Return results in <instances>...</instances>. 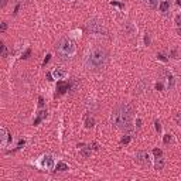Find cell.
<instances>
[{
    "label": "cell",
    "instance_id": "obj_1",
    "mask_svg": "<svg viewBox=\"0 0 181 181\" xmlns=\"http://www.w3.org/2000/svg\"><path fill=\"white\" fill-rule=\"evenodd\" d=\"M111 122L116 129L120 130H133V108L127 103L118 105L111 115Z\"/></svg>",
    "mask_w": 181,
    "mask_h": 181
},
{
    "label": "cell",
    "instance_id": "obj_2",
    "mask_svg": "<svg viewBox=\"0 0 181 181\" xmlns=\"http://www.w3.org/2000/svg\"><path fill=\"white\" fill-rule=\"evenodd\" d=\"M106 51L101 47H95L88 52L85 58V65L88 70H101L106 64Z\"/></svg>",
    "mask_w": 181,
    "mask_h": 181
},
{
    "label": "cell",
    "instance_id": "obj_3",
    "mask_svg": "<svg viewBox=\"0 0 181 181\" xmlns=\"http://www.w3.org/2000/svg\"><path fill=\"white\" fill-rule=\"evenodd\" d=\"M57 51H58V55L62 60H68V58H72L75 55L76 47L70 38H61L57 45Z\"/></svg>",
    "mask_w": 181,
    "mask_h": 181
},
{
    "label": "cell",
    "instance_id": "obj_4",
    "mask_svg": "<svg viewBox=\"0 0 181 181\" xmlns=\"http://www.w3.org/2000/svg\"><path fill=\"white\" fill-rule=\"evenodd\" d=\"M35 165L40 170H52L55 167L54 156H51V154H43L40 159H37Z\"/></svg>",
    "mask_w": 181,
    "mask_h": 181
},
{
    "label": "cell",
    "instance_id": "obj_5",
    "mask_svg": "<svg viewBox=\"0 0 181 181\" xmlns=\"http://www.w3.org/2000/svg\"><path fill=\"white\" fill-rule=\"evenodd\" d=\"M88 30L92 34H96V35H101V34H105V29H103V24L99 21H96V20H92V21H89L88 24Z\"/></svg>",
    "mask_w": 181,
    "mask_h": 181
},
{
    "label": "cell",
    "instance_id": "obj_6",
    "mask_svg": "<svg viewBox=\"0 0 181 181\" xmlns=\"http://www.w3.org/2000/svg\"><path fill=\"white\" fill-rule=\"evenodd\" d=\"M136 161L139 164H142L143 167H150L152 165V159H150V154L147 152H139L136 154Z\"/></svg>",
    "mask_w": 181,
    "mask_h": 181
},
{
    "label": "cell",
    "instance_id": "obj_7",
    "mask_svg": "<svg viewBox=\"0 0 181 181\" xmlns=\"http://www.w3.org/2000/svg\"><path fill=\"white\" fill-rule=\"evenodd\" d=\"M10 142H11V136L9 134V132L4 127H0V144H2V147H7Z\"/></svg>",
    "mask_w": 181,
    "mask_h": 181
},
{
    "label": "cell",
    "instance_id": "obj_8",
    "mask_svg": "<svg viewBox=\"0 0 181 181\" xmlns=\"http://www.w3.org/2000/svg\"><path fill=\"white\" fill-rule=\"evenodd\" d=\"M163 74H164V76H165V82H167V89H174V86H175V78H174V75H173L170 71H163Z\"/></svg>",
    "mask_w": 181,
    "mask_h": 181
},
{
    "label": "cell",
    "instance_id": "obj_9",
    "mask_svg": "<svg viewBox=\"0 0 181 181\" xmlns=\"http://www.w3.org/2000/svg\"><path fill=\"white\" fill-rule=\"evenodd\" d=\"M170 9H171V2L170 0H160L159 3V11L165 14V13H169Z\"/></svg>",
    "mask_w": 181,
    "mask_h": 181
},
{
    "label": "cell",
    "instance_id": "obj_10",
    "mask_svg": "<svg viewBox=\"0 0 181 181\" xmlns=\"http://www.w3.org/2000/svg\"><path fill=\"white\" fill-rule=\"evenodd\" d=\"M51 74H52V76H54V79H58V81L67 78V72H65L64 70H61V68H55Z\"/></svg>",
    "mask_w": 181,
    "mask_h": 181
},
{
    "label": "cell",
    "instance_id": "obj_11",
    "mask_svg": "<svg viewBox=\"0 0 181 181\" xmlns=\"http://www.w3.org/2000/svg\"><path fill=\"white\" fill-rule=\"evenodd\" d=\"M68 89H70V84H68V82H64L62 79L57 82V91L60 93H65Z\"/></svg>",
    "mask_w": 181,
    "mask_h": 181
},
{
    "label": "cell",
    "instance_id": "obj_12",
    "mask_svg": "<svg viewBox=\"0 0 181 181\" xmlns=\"http://www.w3.org/2000/svg\"><path fill=\"white\" fill-rule=\"evenodd\" d=\"M163 167H164V160L161 159V156H156V160H154V170L160 171V170H163Z\"/></svg>",
    "mask_w": 181,
    "mask_h": 181
},
{
    "label": "cell",
    "instance_id": "obj_13",
    "mask_svg": "<svg viewBox=\"0 0 181 181\" xmlns=\"http://www.w3.org/2000/svg\"><path fill=\"white\" fill-rule=\"evenodd\" d=\"M55 170L60 173H64V171H68L70 170V167H68L67 163H64V161H58L57 165H55Z\"/></svg>",
    "mask_w": 181,
    "mask_h": 181
},
{
    "label": "cell",
    "instance_id": "obj_14",
    "mask_svg": "<svg viewBox=\"0 0 181 181\" xmlns=\"http://www.w3.org/2000/svg\"><path fill=\"white\" fill-rule=\"evenodd\" d=\"M143 3L146 4L147 7H150V9H156L159 0H143Z\"/></svg>",
    "mask_w": 181,
    "mask_h": 181
},
{
    "label": "cell",
    "instance_id": "obj_15",
    "mask_svg": "<svg viewBox=\"0 0 181 181\" xmlns=\"http://www.w3.org/2000/svg\"><path fill=\"white\" fill-rule=\"evenodd\" d=\"M45 115H47V111L38 112V116H37V119L34 120V124H38V123H40V122H41V119H44V118H45Z\"/></svg>",
    "mask_w": 181,
    "mask_h": 181
},
{
    "label": "cell",
    "instance_id": "obj_16",
    "mask_svg": "<svg viewBox=\"0 0 181 181\" xmlns=\"http://www.w3.org/2000/svg\"><path fill=\"white\" fill-rule=\"evenodd\" d=\"M93 126H95V120H93L92 118H86V120H85V127L86 129H92Z\"/></svg>",
    "mask_w": 181,
    "mask_h": 181
},
{
    "label": "cell",
    "instance_id": "obj_17",
    "mask_svg": "<svg viewBox=\"0 0 181 181\" xmlns=\"http://www.w3.org/2000/svg\"><path fill=\"white\" fill-rule=\"evenodd\" d=\"M81 154H82L84 157H89V156H91V146H86V149L81 150Z\"/></svg>",
    "mask_w": 181,
    "mask_h": 181
},
{
    "label": "cell",
    "instance_id": "obj_18",
    "mask_svg": "<svg viewBox=\"0 0 181 181\" xmlns=\"http://www.w3.org/2000/svg\"><path fill=\"white\" fill-rule=\"evenodd\" d=\"M157 58H159L160 61H163V62H167V61H169V58L165 57L164 54H161V52H160V54H157Z\"/></svg>",
    "mask_w": 181,
    "mask_h": 181
},
{
    "label": "cell",
    "instance_id": "obj_19",
    "mask_svg": "<svg viewBox=\"0 0 181 181\" xmlns=\"http://www.w3.org/2000/svg\"><path fill=\"white\" fill-rule=\"evenodd\" d=\"M130 139H132L130 136H124V137H122L120 143H122V144H127V143H129V142H130Z\"/></svg>",
    "mask_w": 181,
    "mask_h": 181
},
{
    "label": "cell",
    "instance_id": "obj_20",
    "mask_svg": "<svg viewBox=\"0 0 181 181\" xmlns=\"http://www.w3.org/2000/svg\"><path fill=\"white\" fill-rule=\"evenodd\" d=\"M2 57H3V58H6L7 57V47H6V45H2Z\"/></svg>",
    "mask_w": 181,
    "mask_h": 181
},
{
    "label": "cell",
    "instance_id": "obj_21",
    "mask_svg": "<svg viewBox=\"0 0 181 181\" xmlns=\"http://www.w3.org/2000/svg\"><path fill=\"white\" fill-rule=\"evenodd\" d=\"M6 30H7V23H6V21H3V23H2V24H0V31H2V33H4V31H6Z\"/></svg>",
    "mask_w": 181,
    "mask_h": 181
},
{
    "label": "cell",
    "instance_id": "obj_22",
    "mask_svg": "<svg viewBox=\"0 0 181 181\" xmlns=\"http://www.w3.org/2000/svg\"><path fill=\"white\" fill-rule=\"evenodd\" d=\"M154 124H156V130L159 132V133H161V124H160L159 120H154Z\"/></svg>",
    "mask_w": 181,
    "mask_h": 181
},
{
    "label": "cell",
    "instance_id": "obj_23",
    "mask_svg": "<svg viewBox=\"0 0 181 181\" xmlns=\"http://www.w3.org/2000/svg\"><path fill=\"white\" fill-rule=\"evenodd\" d=\"M175 24H177L178 27H181V14H177V16H175Z\"/></svg>",
    "mask_w": 181,
    "mask_h": 181
},
{
    "label": "cell",
    "instance_id": "obj_24",
    "mask_svg": "<svg viewBox=\"0 0 181 181\" xmlns=\"http://www.w3.org/2000/svg\"><path fill=\"white\" fill-rule=\"evenodd\" d=\"M171 142V134H165L164 136V143L167 144V143H170Z\"/></svg>",
    "mask_w": 181,
    "mask_h": 181
},
{
    "label": "cell",
    "instance_id": "obj_25",
    "mask_svg": "<svg viewBox=\"0 0 181 181\" xmlns=\"http://www.w3.org/2000/svg\"><path fill=\"white\" fill-rule=\"evenodd\" d=\"M144 44H146V45H150V37H149V34L144 35Z\"/></svg>",
    "mask_w": 181,
    "mask_h": 181
},
{
    "label": "cell",
    "instance_id": "obj_26",
    "mask_svg": "<svg viewBox=\"0 0 181 181\" xmlns=\"http://www.w3.org/2000/svg\"><path fill=\"white\" fill-rule=\"evenodd\" d=\"M153 153H154L156 156H163V152L160 149H154V152H153Z\"/></svg>",
    "mask_w": 181,
    "mask_h": 181
},
{
    "label": "cell",
    "instance_id": "obj_27",
    "mask_svg": "<svg viewBox=\"0 0 181 181\" xmlns=\"http://www.w3.org/2000/svg\"><path fill=\"white\" fill-rule=\"evenodd\" d=\"M24 144H25V140H20L19 144H17V149H21V147L24 146Z\"/></svg>",
    "mask_w": 181,
    "mask_h": 181
},
{
    "label": "cell",
    "instance_id": "obj_28",
    "mask_svg": "<svg viewBox=\"0 0 181 181\" xmlns=\"http://www.w3.org/2000/svg\"><path fill=\"white\" fill-rule=\"evenodd\" d=\"M111 4H112V6H119V7H120V9H123V7H124L123 4H122V3H118V2H112Z\"/></svg>",
    "mask_w": 181,
    "mask_h": 181
},
{
    "label": "cell",
    "instance_id": "obj_29",
    "mask_svg": "<svg viewBox=\"0 0 181 181\" xmlns=\"http://www.w3.org/2000/svg\"><path fill=\"white\" fill-rule=\"evenodd\" d=\"M30 52H31V50H30V48H29V50H27V51H25V52H24V55H23V58H24V60H25V58H29Z\"/></svg>",
    "mask_w": 181,
    "mask_h": 181
},
{
    "label": "cell",
    "instance_id": "obj_30",
    "mask_svg": "<svg viewBox=\"0 0 181 181\" xmlns=\"http://www.w3.org/2000/svg\"><path fill=\"white\" fill-rule=\"evenodd\" d=\"M156 89H157V91H161V89H163V84L161 82H157L156 84Z\"/></svg>",
    "mask_w": 181,
    "mask_h": 181
},
{
    "label": "cell",
    "instance_id": "obj_31",
    "mask_svg": "<svg viewBox=\"0 0 181 181\" xmlns=\"http://www.w3.org/2000/svg\"><path fill=\"white\" fill-rule=\"evenodd\" d=\"M171 57H173V58H178V55H177V50H171Z\"/></svg>",
    "mask_w": 181,
    "mask_h": 181
},
{
    "label": "cell",
    "instance_id": "obj_32",
    "mask_svg": "<svg viewBox=\"0 0 181 181\" xmlns=\"http://www.w3.org/2000/svg\"><path fill=\"white\" fill-rule=\"evenodd\" d=\"M175 120H177L178 124H181V113H178L177 116H175Z\"/></svg>",
    "mask_w": 181,
    "mask_h": 181
},
{
    "label": "cell",
    "instance_id": "obj_33",
    "mask_svg": "<svg viewBox=\"0 0 181 181\" xmlns=\"http://www.w3.org/2000/svg\"><path fill=\"white\" fill-rule=\"evenodd\" d=\"M50 57H51V55H50V54H48V55H47V57H45V60H44V62H43V65H45V64H47V62H48V61H50Z\"/></svg>",
    "mask_w": 181,
    "mask_h": 181
},
{
    "label": "cell",
    "instance_id": "obj_34",
    "mask_svg": "<svg viewBox=\"0 0 181 181\" xmlns=\"http://www.w3.org/2000/svg\"><path fill=\"white\" fill-rule=\"evenodd\" d=\"M38 105H40V106L44 105V101H43V98H38Z\"/></svg>",
    "mask_w": 181,
    "mask_h": 181
},
{
    "label": "cell",
    "instance_id": "obj_35",
    "mask_svg": "<svg viewBox=\"0 0 181 181\" xmlns=\"http://www.w3.org/2000/svg\"><path fill=\"white\" fill-rule=\"evenodd\" d=\"M4 6H6V0H2V4H0V7H2V9H3Z\"/></svg>",
    "mask_w": 181,
    "mask_h": 181
},
{
    "label": "cell",
    "instance_id": "obj_36",
    "mask_svg": "<svg viewBox=\"0 0 181 181\" xmlns=\"http://www.w3.org/2000/svg\"><path fill=\"white\" fill-rule=\"evenodd\" d=\"M177 33H178V35L181 37V27H178V30H177Z\"/></svg>",
    "mask_w": 181,
    "mask_h": 181
},
{
    "label": "cell",
    "instance_id": "obj_37",
    "mask_svg": "<svg viewBox=\"0 0 181 181\" xmlns=\"http://www.w3.org/2000/svg\"><path fill=\"white\" fill-rule=\"evenodd\" d=\"M64 2H72V0H64Z\"/></svg>",
    "mask_w": 181,
    "mask_h": 181
}]
</instances>
